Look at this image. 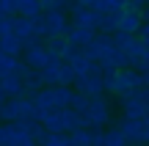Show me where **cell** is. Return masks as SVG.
Here are the masks:
<instances>
[{
    "mask_svg": "<svg viewBox=\"0 0 149 146\" xmlns=\"http://www.w3.org/2000/svg\"><path fill=\"white\" fill-rule=\"evenodd\" d=\"M141 77H144V86L149 88V72H146V75H141Z\"/></svg>",
    "mask_w": 149,
    "mask_h": 146,
    "instance_id": "33",
    "label": "cell"
},
{
    "mask_svg": "<svg viewBox=\"0 0 149 146\" xmlns=\"http://www.w3.org/2000/svg\"><path fill=\"white\" fill-rule=\"evenodd\" d=\"M146 146H149V143H146Z\"/></svg>",
    "mask_w": 149,
    "mask_h": 146,
    "instance_id": "36",
    "label": "cell"
},
{
    "mask_svg": "<svg viewBox=\"0 0 149 146\" xmlns=\"http://www.w3.org/2000/svg\"><path fill=\"white\" fill-rule=\"evenodd\" d=\"M74 6H80V8H94L97 6V0H72Z\"/></svg>",
    "mask_w": 149,
    "mask_h": 146,
    "instance_id": "30",
    "label": "cell"
},
{
    "mask_svg": "<svg viewBox=\"0 0 149 146\" xmlns=\"http://www.w3.org/2000/svg\"><path fill=\"white\" fill-rule=\"evenodd\" d=\"M58 72H61V61H47V66H44V69H39V75H42V83H44V88H53V86H58Z\"/></svg>",
    "mask_w": 149,
    "mask_h": 146,
    "instance_id": "15",
    "label": "cell"
},
{
    "mask_svg": "<svg viewBox=\"0 0 149 146\" xmlns=\"http://www.w3.org/2000/svg\"><path fill=\"white\" fill-rule=\"evenodd\" d=\"M138 86H144V77H141L135 69H119L116 77H113V83L105 88V91L111 94V97H124V94L135 91Z\"/></svg>",
    "mask_w": 149,
    "mask_h": 146,
    "instance_id": "4",
    "label": "cell"
},
{
    "mask_svg": "<svg viewBox=\"0 0 149 146\" xmlns=\"http://www.w3.org/2000/svg\"><path fill=\"white\" fill-rule=\"evenodd\" d=\"M72 28L69 14L66 11H42V14L33 19V30L36 39H55V36H66Z\"/></svg>",
    "mask_w": 149,
    "mask_h": 146,
    "instance_id": "1",
    "label": "cell"
},
{
    "mask_svg": "<svg viewBox=\"0 0 149 146\" xmlns=\"http://www.w3.org/2000/svg\"><path fill=\"white\" fill-rule=\"evenodd\" d=\"M11 33H14V36L19 39L22 44H25L28 39H36V30H33V19H28V17H14V19H11Z\"/></svg>",
    "mask_w": 149,
    "mask_h": 146,
    "instance_id": "11",
    "label": "cell"
},
{
    "mask_svg": "<svg viewBox=\"0 0 149 146\" xmlns=\"http://www.w3.org/2000/svg\"><path fill=\"white\" fill-rule=\"evenodd\" d=\"M86 119H88V130H105V127H111L113 124V102L105 97V94L91 97Z\"/></svg>",
    "mask_w": 149,
    "mask_h": 146,
    "instance_id": "2",
    "label": "cell"
},
{
    "mask_svg": "<svg viewBox=\"0 0 149 146\" xmlns=\"http://www.w3.org/2000/svg\"><path fill=\"white\" fill-rule=\"evenodd\" d=\"M19 11V0H0V14L3 17H17Z\"/></svg>",
    "mask_w": 149,
    "mask_h": 146,
    "instance_id": "27",
    "label": "cell"
},
{
    "mask_svg": "<svg viewBox=\"0 0 149 146\" xmlns=\"http://www.w3.org/2000/svg\"><path fill=\"white\" fill-rule=\"evenodd\" d=\"M100 146H127V141H124V135L111 124V127H105V130H102V141H100Z\"/></svg>",
    "mask_w": 149,
    "mask_h": 146,
    "instance_id": "20",
    "label": "cell"
},
{
    "mask_svg": "<svg viewBox=\"0 0 149 146\" xmlns=\"http://www.w3.org/2000/svg\"><path fill=\"white\" fill-rule=\"evenodd\" d=\"M66 14H69V22L77 25V28H86V30H94V33L100 28V14L94 8H80V6L69 3L66 6Z\"/></svg>",
    "mask_w": 149,
    "mask_h": 146,
    "instance_id": "7",
    "label": "cell"
},
{
    "mask_svg": "<svg viewBox=\"0 0 149 146\" xmlns=\"http://www.w3.org/2000/svg\"><path fill=\"white\" fill-rule=\"evenodd\" d=\"M19 61L28 64L31 69H44L47 66V53H44V39H28L22 44V53H19Z\"/></svg>",
    "mask_w": 149,
    "mask_h": 146,
    "instance_id": "5",
    "label": "cell"
},
{
    "mask_svg": "<svg viewBox=\"0 0 149 146\" xmlns=\"http://www.w3.org/2000/svg\"><path fill=\"white\" fill-rule=\"evenodd\" d=\"M42 88H44V83H42V75H39L36 69H33L31 75L22 80V94H25V99H31L33 94H39Z\"/></svg>",
    "mask_w": 149,
    "mask_h": 146,
    "instance_id": "17",
    "label": "cell"
},
{
    "mask_svg": "<svg viewBox=\"0 0 149 146\" xmlns=\"http://www.w3.org/2000/svg\"><path fill=\"white\" fill-rule=\"evenodd\" d=\"M146 6V0H127V11H141Z\"/></svg>",
    "mask_w": 149,
    "mask_h": 146,
    "instance_id": "29",
    "label": "cell"
},
{
    "mask_svg": "<svg viewBox=\"0 0 149 146\" xmlns=\"http://www.w3.org/2000/svg\"><path fill=\"white\" fill-rule=\"evenodd\" d=\"M113 44H116V50L133 55V50L138 47V36H130V33H113Z\"/></svg>",
    "mask_w": 149,
    "mask_h": 146,
    "instance_id": "19",
    "label": "cell"
},
{
    "mask_svg": "<svg viewBox=\"0 0 149 146\" xmlns=\"http://www.w3.org/2000/svg\"><path fill=\"white\" fill-rule=\"evenodd\" d=\"M80 53L86 55L88 61H94V64H108L111 61V55L116 53V44H113V36H105V33H97L94 39H91L88 44H86Z\"/></svg>",
    "mask_w": 149,
    "mask_h": 146,
    "instance_id": "3",
    "label": "cell"
},
{
    "mask_svg": "<svg viewBox=\"0 0 149 146\" xmlns=\"http://www.w3.org/2000/svg\"><path fill=\"white\" fill-rule=\"evenodd\" d=\"M39 146H72V141H69V135H61V132H47L39 141Z\"/></svg>",
    "mask_w": 149,
    "mask_h": 146,
    "instance_id": "23",
    "label": "cell"
},
{
    "mask_svg": "<svg viewBox=\"0 0 149 146\" xmlns=\"http://www.w3.org/2000/svg\"><path fill=\"white\" fill-rule=\"evenodd\" d=\"M66 36H55V39H44V53H47V61H61L66 50Z\"/></svg>",
    "mask_w": 149,
    "mask_h": 146,
    "instance_id": "12",
    "label": "cell"
},
{
    "mask_svg": "<svg viewBox=\"0 0 149 146\" xmlns=\"http://www.w3.org/2000/svg\"><path fill=\"white\" fill-rule=\"evenodd\" d=\"M14 66H17V58H8V55H0V80L8 75H14Z\"/></svg>",
    "mask_w": 149,
    "mask_h": 146,
    "instance_id": "26",
    "label": "cell"
},
{
    "mask_svg": "<svg viewBox=\"0 0 149 146\" xmlns=\"http://www.w3.org/2000/svg\"><path fill=\"white\" fill-rule=\"evenodd\" d=\"M22 53V42L14 36V33H8V36L0 39V55H8V58H19Z\"/></svg>",
    "mask_w": 149,
    "mask_h": 146,
    "instance_id": "16",
    "label": "cell"
},
{
    "mask_svg": "<svg viewBox=\"0 0 149 146\" xmlns=\"http://www.w3.org/2000/svg\"><path fill=\"white\" fill-rule=\"evenodd\" d=\"M72 146H91V130H74L69 132Z\"/></svg>",
    "mask_w": 149,
    "mask_h": 146,
    "instance_id": "25",
    "label": "cell"
},
{
    "mask_svg": "<svg viewBox=\"0 0 149 146\" xmlns=\"http://www.w3.org/2000/svg\"><path fill=\"white\" fill-rule=\"evenodd\" d=\"M116 102H119V108H122V116H124V119L144 121L146 113H149V105L135 102V99H130V97H116Z\"/></svg>",
    "mask_w": 149,
    "mask_h": 146,
    "instance_id": "9",
    "label": "cell"
},
{
    "mask_svg": "<svg viewBox=\"0 0 149 146\" xmlns=\"http://www.w3.org/2000/svg\"><path fill=\"white\" fill-rule=\"evenodd\" d=\"M116 30H119V14H100V28H97V33L113 36Z\"/></svg>",
    "mask_w": 149,
    "mask_h": 146,
    "instance_id": "21",
    "label": "cell"
},
{
    "mask_svg": "<svg viewBox=\"0 0 149 146\" xmlns=\"http://www.w3.org/2000/svg\"><path fill=\"white\" fill-rule=\"evenodd\" d=\"M113 127H116L119 132L124 135V141L130 143H144V121H133V119H116L113 121Z\"/></svg>",
    "mask_w": 149,
    "mask_h": 146,
    "instance_id": "8",
    "label": "cell"
},
{
    "mask_svg": "<svg viewBox=\"0 0 149 146\" xmlns=\"http://www.w3.org/2000/svg\"><path fill=\"white\" fill-rule=\"evenodd\" d=\"M130 146H144V143H130Z\"/></svg>",
    "mask_w": 149,
    "mask_h": 146,
    "instance_id": "34",
    "label": "cell"
},
{
    "mask_svg": "<svg viewBox=\"0 0 149 146\" xmlns=\"http://www.w3.org/2000/svg\"><path fill=\"white\" fill-rule=\"evenodd\" d=\"M138 17H141V22H149V6H144V8L138 11Z\"/></svg>",
    "mask_w": 149,
    "mask_h": 146,
    "instance_id": "32",
    "label": "cell"
},
{
    "mask_svg": "<svg viewBox=\"0 0 149 146\" xmlns=\"http://www.w3.org/2000/svg\"><path fill=\"white\" fill-rule=\"evenodd\" d=\"M11 19H14V17H3L0 14V39L11 33Z\"/></svg>",
    "mask_w": 149,
    "mask_h": 146,
    "instance_id": "28",
    "label": "cell"
},
{
    "mask_svg": "<svg viewBox=\"0 0 149 146\" xmlns=\"http://www.w3.org/2000/svg\"><path fill=\"white\" fill-rule=\"evenodd\" d=\"M141 17H138V11H119V30L116 33H130V36H138V30H141Z\"/></svg>",
    "mask_w": 149,
    "mask_h": 146,
    "instance_id": "10",
    "label": "cell"
},
{
    "mask_svg": "<svg viewBox=\"0 0 149 146\" xmlns=\"http://www.w3.org/2000/svg\"><path fill=\"white\" fill-rule=\"evenodd\" d=\"M39 14H42V0H19V11H17V17L36 19Z\"/></svg>",
    "mask_w": 149,
    "mask_h": 146,
    "instance_id": "22",
    "label": "cell"
},
{
    "mask_svg": "<svg viewBox=\"0 0 149 146\" xmlns=\"http://www.w3.org/2000/svg\"><path fill=\"white\" fill-rule=\"evenodd\" d=\"M146 6H149V0H146Z\"/></svg>",
    "mask_w": 149,
    "mask_h": 146,
    "instance_id": "35",
    "label": "cell"
},
{
    "mask_svg": "<svg viewBox=\"0 0 149 146\" xmlns=\"http://www.w3.org/2000/svg\"><path fill=\"white\" fill-rule=\"evenodd\" d=\"M69 110H74V113H80V116H86V113H88V97H83V94L74 91V94H72V102H69Z\"/></svg>",
    "mask_w": 149,
    "mask_h": 146,
    "instance_id": "24",
    "label": "cell"
},
{
    "mask_svg": "<svg viewBox=\"0 0 149 146\" xmlns=\"http://www.w3.org/2000/svg\"><path fill=\"white\" fill-rule=\"evenodd\" d=\"M74 91L77 94H83V97H100V94H105V86H102V69H100V64H94V69L88 72V75H83V77H77L74 80Z\"/></svg>",
    "mask_w": 149,
    "mask_h": 146,
    "instance_id": "6",
    "label": "cell"
},
{
    "mask_svg": "<svg viewBox=\"0 0 149 146\" xmlns=\"http://www.w3.org/2000/svg\"><path fill=\"white\" fill-rule=\"evenodd\" d=\"M149 143V113H146V119H144V146Z\"/></svg>",
    "mask_w": 149,
    "mask_h": 146,
    "instance_id": "31",
    "label": "cell"
},
{
    "mask_svg": "<svg viewBox=\"0 0 149 146\" xmlns=\"http://www.w3.org/2000/svg\"><path fill=\"white\" fill-rule=\"evenodd\" d=\"M0 88H3L6 99H25V94H22V80L17 75H8L0 80Z\"/></svg>",
    "mask_w": 149,
    "mask_h": 146,
    "instance_id": "13",
    "label": "cell"
},
{
    "mask_svg": "<svg viewBox=\"0 0 149 146\" xmlns=\"http://www.w3.org/2000/svg\"><path fill=\"white\" fill-rule=\"evenodd\" d=\"M94 36H97L94 30H86V28H77V25H72V28H69V33H66V42H69L72 47L83 50V47H86V44H88Z\"/></svg>",
    "mask_w": 149,
    "mask_h": 146,
    "instance_id": "14",
    "label": "cell"
},
{
    "mask_svg": "<svg viewBox=\"0 0 149 146\" xmlns=\"http://www.w3.org/2000/svg\"><path fill=\"white\" fill-rule=\"evenodd\" d=\"M66 64L72 66V72H74V80H77V77H83V75H88V72L94 69V61H88L83 53H77L72 61H66Z\"/></svg>",
    "mask_w": 149,
    "mask_h": 146,
    "instance_id": "18",
    "label": "cell"
}]
</instances>
